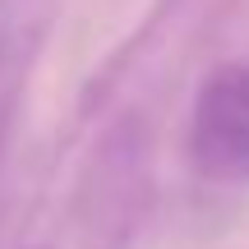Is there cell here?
I'll return each instance as SVG.
<instances>
[{
  "mask_svg": "<svg viewBox=\"0 0 249 249\" xmlns=\"http://www.w3.org/2000/svg\"><path fill=\"white\" fill-rule=\"evenodd\" d=\"M60 0H0V152Z\"/></svg>",
  "mask_w": 249,
  "mask_h": 249,
  "instance_id": "7a4b0ae2",
  "label": "cell"
},
{
  "mask_svg": "<svg viewBox=\"0 0 249 249\" xmlns=\"http://www.w3.org/2000/svg\"><path fill=\"white\" fill-rule=\"evenodd\" d=\"M189 161L217 185H249V60L217 65L189 107Z\"/></svg>",
  "mask_w": 249,
  "mask_h": 249,
  "instance_id": "6da1fadb",
  "label": "cell"
}]
</instances>
